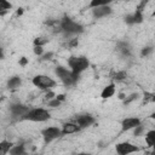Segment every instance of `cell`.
<instances>
[{
  "mask_svg": "<svg viewBox=\"0 0 155 155\" xmlns=\"http://www.w3.org/2000/svg\"><path fill=\"white\" fill-rule=\"evenodd\" d=\"M22 119L24 120H30V121H46L50 119V113L42 108H36V109H31L29 110Z\"/></svg>",
  "mask_w": 155,
  "mask_h": 155,
  "instance_id": "obj_3",
  "label": "cell"
},
{
  "mask_svg": "<svg viewBox=\"0 0 155 155\" xmlns=\"http://www.w3.org/2000/svg\"><path fill=\"white\" fill-rule=\"evenodd\" d=\"M10 155H24V145L19 144V145L12 147L10 150Z\"/></svg>",
  "mask_w": 155,
  "mask_h": 155,
  "instance_id": "obj_17",
  "label": "cell"
},
{
  "mask_svg": "<svg viewBox=\"0 0 155 155\" xmlns=\"http://www.w3.org/2000/svg\"><path fill=\"white\" fill-rule=\"evenodd\" d=\"M22 13H23V8H18V11H17V15H18V16H21Z\"/></svg>",
  "mask_w": 155,
  "mask_h": 155,
  "instance_id": "obj_35",
  "label": "cell"
},
{
  "mask_svg": "<svg viewBox=\"0 0 155 155\" xmlns=\"http://www.w3.org/2000/svg\"><path fill=\"white\" fill-rule=\"evenodd\" d=\"M41 134H42V137H44L45 143L47 144V143L52 142L53 139L61 137V136H62V131H61L58 127H47V128L42 130Z\"/></svg>",
  "mask_w": 155,
  "mask_h": 155,
  "instance_id": "obj_6",
  "label": "cell"
},
{
  "mask_svg": "<svg viewBox=\"0 0 155 155\" xmlns=\"http://www.w3.org/2000/svg\"><path fill=\"white\" fill-rule=\"evenodd\" d=\"M33 84L36 87L41 88V90H46V88H50V87L56 85V82L51 78H48L46 75H36V76H34L33 78Z\"/></svg>",
  "mask_w": 155,
  "mask_h": 155,
  "instance_id": "obj_5",
  "label": "cell"
},
{
  "mask_svg": "<svg viewBox=\"0 0 155 155\" xmlns=\"http://www.w3.org/2000/svg\"><path fill=\"white\" fill-rule=\"evenodd\" d=\"M149 101L154 102V101H155V94H149V93H145V94H144V103H145V102H149Z\"/></svg>",
  "mask_w": 155,
  "mask_h": 155,
  "instance_id": "obj_25",
  "label": "cell"
},
{
  "mask_svg": "<svg viewBox=\"0 0 155 155\" xmlns=\"http://www.w3.org/2000/svg\"><path fill=\"white\" fill-rule=\"evenodd\" d=\"M138 150H139L138 147H136V145H133L131 143H126V142L125 143H119L116 145V153L119 155H128V154L136 153Z\"/></svg>",
  "mask_w": 155,
  "mask_h": 155,
  "instance_id": "obj_7",
  "label": "cell"
},
{
  "mask_svg": "<svg viewBox=\"0 0 155 155\" xmlns=\"http://www.w3.org/2000/svg\"><path fill=\"white\" fill-rule=\"evenodd\" d=\"M108 4H109V1H107V0H93V1H91L90 7L97 8V7H101V6H105Z\"/></svg>",
  "mask_w": 155,
  "mask_h": 155,
  "instance_id": "obj_19",
  "label": "cell"
},
{
  "mask_svg": "<svg viewBox=\"0 0 155 155\" xmlns=\"http://www.w3.org/2000/svg\"><path fill=\"white\" fill-rule=\"evenodd\" d=\"M10 110H11V115H12L13 117H17V116H22V117H23V116L29 111L28 107L22 105V104H12V105L10 107Z\"/></svg>",
  "mask_w": 155,
  "mask_h": 155,
  "instance_id": "obj_9",
  "label": "cell"
},
{
  "mask_svg": "<svg viewBox=\"0 0 155 155\" xmlns=\"http://www.w3.org/2000/svg\"><path fill=\"white\" fill-rule=\"evenodd\" d=\"M42 52H44V50H42V47H41V46H35V47H34V53H35V54L41 56V54H42Z\"/></svg>",
  "mask_w": 155,
  "mask_h": 155,
  "instance_id": "obj_26",
  "label": "cell"
},
{
  "mask_svg": "<svg viewBox=\"0 0 155 155\" xmlns=\"http://www.w3.org/2000/svg\"><path fill=\"white\" fill-rule=\"evenodd\" d=\"M47 42H48V39H46V38H36L34 40V45L35 46H41V47H42V45H45Z\"/></svg>",
  "mask_w": 155,
  "mask_h": 155,
  "instance_id": "obj_21",
  "label": "cell"
},
{
  "mask_svg": "<svg viewBox=\"0 0 155 155\" xmlns=\"http://www.w3.org/2000/svg\"><path fill=\"white\" fill-rule=\"evenodd\" d=\"M59 104H61V102L58 101V99H54V101H48V105L50 107H59Z\"/></svg>",
  "mask_w": 155,
  "mask_h": 155,
  "instance_id": "obj_28",
  "label": "cell"
},
{
  "mask_svg": "<svg viewBox=\"0 0 155 155\" xmlns=\"http://www.w3.org/2000/svg\"><path fill=\"white\" fill-rule=\"evenodd\" d=\"M142 131H143V127H142V126L136 127V130H134V136H139V134L142 133Z\"/></svg>",
  "mask_w": 155,
  "mask_h": 155,
  "instance_id": "obj_30",
  "label": "cell"
},
{
  "mask_svg": "<svg viewBox=\"0 0 155 155\" xmlns=\"http://www.w3.org/2000/svg\"><path fill=\"white\" fill-rule=\"evenodd\" d=\"M150 117H151V119H154V120H155V111H154V113H153V114H151V115H150Z\"/></svg>",
  "mask_w": 155,
  "mask_h": 155,
  "instance_id": "obj_37",
  "label": "cell"
},
{
  "mask_svg": "<svg viewBox=\"0 0 155 155\" xmlns=\"http://www.w3.org/2000/svg\"><path fill=\"white\" fill-rule=\"evenodd\" d=\"M137 98H138V93H132V94H130L127 98L124 99V104H130L132 101H134V99H137Z\"/></svg>",
  "mask_w": 155,
  "mask_h": 155,
  "instance_id": "obj_23",
  "label": "cell"
},
{
  "mask_svg": "<svg viewBox=\"0 0 155 155\" xmlns=\"http://www.w3.org/2000/svg\"><path fill=\"white\" fill-rule=\"evenodd\" d=\"M11 8V4L10 2H7V1H5V0H1L0 1V10L4 12L5 10H10Z\"/></svg>",
  "mask_w": 155,
  "mask_h": 155,
  "instance_id": "obj_24",
  "label": "cell"
},
{
  "mask_svg": "<svg viewBox=\"0 0 155 155\" xmlns=\"http://www.w3.org/2000/svg\"><path fill=\"white\" fill-rule=\"evenodd\" d=\"M75 122H76V125L80 128H85V127L91 126L94 122V119H93V116H91L88 114H86V115H79V116L75 117Z\"/></svg>",
  "mask_w": 155,
  "mask_h": 155,
  "instance_id": "obj_8",
  "label": "cell"
},
{
  "mask_svg": "<svg viewBox=\"0 0 155 155\" xmlns=\"http://www.w3.org/2000/svg\"><path fill=\"white\" fill-rule=\"evenodd\" d=\"M138 126H140V120L137 117H127L122 121V131H128Z\"/></svg>",
  "mask_w": 155,
  "mask_h": 155,
  "instance_id": "obj_10",
  "label": "cell"
},
{
  "mask_svg": "<svg viewBox=\"0 0 155 155\" xmlns=\"http://www.w3.org/2000/svg\"><path fill=\"white\" fill-rule=\"evenodd\" d=\"M119 98H120V99H125V94H124V93H120V94H119Z\"/></svg>",
  "mask_w": 155,
  "mask_h": 155,
  "instance_id": "obj_36",
  "label": "cell"
},
{
  "mask_svg": "<svg viewBox=\"0 0 155 155\" xmlns=\"http://www.w3.org/2000/svg\"><path fill=\"white\" fill-rule=\"evenodd\" d=\"M64 97H65L64 94H58V96L56 97V99H58L59 102H62V101H64Z\"/></svg>",
  "mask_w": 155,
  "mask_h": 155,
  "instance_id": "obj_34",
  "label": "cell"
},
{
  "mask_svg": "<svg viewBox=\"0 0 155 155\" xmlns=\"http://www.w3.org/2000/svg\"><path fill=\"white\" fill-rule=\"evenodd\" d=\"M125 21L128 23V24H133V23H140L143 21V15H142V10H136V12L133 15H130V16H126Z\"/></svg>",
  "mask_w": 155,
  "mask_h": 155,
  "instance_id": "obj_11",
  "label": "cell"
},
{
  "mask_svg": "<svg viewBox=\"0 0 155 155\" xmlns=\"http://www.w3.org/2000/svg\"><path fill=\"white\" fill-rule=\"evenodd\" d=\"M56 74L65 86L74 85L78 81V78H79V75H75L73 71H69L64 67H57L56 68Z\"/></svg>",
  "mask_w": 155,
  "mask_h": 155,
  "instance_id": "obj_1",
  "label": "cell"
},
{
  "mask_svg": "<svg viewBox=\"0 0 155 155\" xmlns=\"http://www.w3.org/2000/svg\"><path fill=\"white\" fill-rule=\"evenodd\" d=\"M119 50H120L124 54H126V56L130 54V46H128L126 42H121V44H119Z\"/></svg>",
  "mask_w": 155,
  "mask_h": 155,
  "instance_id": "obj_20",
  "label": "cell"
},
{
  "mask_svg": "<svg viewBox=\"0 0 155 155\" xmlns=\"http://www.w3.org/2000/svg\"><path fill=\"white\" fill-rule=\"evenodd\" d=\"M79 131H80V127H79L76 124H71V122H68V124H64V125H63L62 134H71V133L79 132Z\"/></svg>",
  "mask_w": 155,
  "mask_h": 155,
  "instance_id": "obj_13",
  "label": "cell"
},
{
  "mask_svg": "<svg viewBox=\"0 0 155 155\" xmlns=\"http://www.w3.org/2000/svg\"><path fill=\"white\" fill-rule=\"evenodd\" d=\"M52 56H53V53H52V52H50V53H47V54H45V56L42 57V59H50V58H51Z\"/></svg>",
  "mask_w": 155,
  "mask_h": 155,
  "instance_id": "obj_33",
  "label": "cell"
},
{
  "mask_svg": "<svg viewBox=\"0 0 155 155\" xmlns=\"http://www.w3.org/2000/svg\"><path fill=\"white\" fill-rule=\"evenodd\" d=\"M126 76H127V74H126L125 71H117V73H115V74L113 75V78H114L116 81H121V80L126 79Z\"/></svg>",
  "mask_w": 155,
  "mask_h": 155,
  "instance_id": "obj_22",
  "label": "cell"
},
{
  "mask_svg": "<svg viewBox=\"0 0 155 155\" xmlns=\"http://www.w3.org/2000/svg\"><path fill=\"white\" fill-rule=\"evenodd\" d=\"M114 92H115V85L114 84H110V85H108L107 87H104V90L102 91V98H109V97H111L113 94H114Z\"/></svg>",
  "mask_w": 155,
  "mask_h": 155,
  "instance_id": "obj_14",
  "label": "cell"
},
{
  "mask_svg": "<svg viewBox=\"0 0 155 155\" xmlns=\"http://www.w3.org/2000/svg\"><path fill=\"white\" fill-rule=\"evenodd\" d=\"M111 12V8L109 6H101V7H97L93 10V17L96 18H101V17H104L107 15H109Z\"/></svg>",
  "mask_w": 155,
  "mask_h": 155,
  "instance_id": "obj_12",
  "label": "cell"
},
{
  "mask_svg": "<svg viewBox=\"0 0 155 155\" xmlns=\"http://www.w3.org/2000/svg\"><path fill=\"white\" fill-rule=\"evenodd\" d=\"M151 51H153V47H145V48L142 50V56H143V57H144V56H148Z\"/></svg>",
  "mask_w": 155,
  "mask_h": 155,
  "instance_id": "obj_27",
  "label": "cell"
},
{
  "mask_svg": "<svg viewBox=\"0 0 155 155\" xmlns=\"http://www.w3.org/2000/svg\"><path fill=\"white\" fill-rule=\"evenodd\" d=\"M12 147H13L12 143H10L7 140H2L0 143V155H6V153L10 151Z\"/></svg>",
  "mask_w": 155,
  "mask_h": 155,
  "instance_id": "obj_15",
  "label": "cell"
},
{
  "mask_svg": "<svg viewBox=\"0 0 155 155\" xmlns=\"http://www.w3.org/2000/svg\"><path fill=\"white\" fill-rule=\"evenodd\" d=\"M78 44H79L78 39H73V40L69 42V47H75V46H78Z\"/></svg>",
  "mask_w": 155,
  "mask_h": 155,
  "instance_id": "obj_29",
  "label": "cell"
},
{
  "mask_svg": "<svg viewBox=\"0 0 155 155\" xmlns=\"http://www.w3.org/2000/svg\"><path fill=\"white\" fill-rule=\"evenodd\" d=\"M68 64L71 68V71L75 75H79L88 67V59L86 57H70L68 59Z\"/></svg>",
  "mask_w": 155,
  "mask_h": 155,
  "instance_id": "obj_2",
  "label": "cell"
},
{
  "mask_svg": "<svg viewBox=\"0 0 155 155\" xmlns=\"http://www.w3.org/2000/svg\"><path fill=\"white\" fill-rule=\"evenodd\" d=\"M19 85H21V79H19L18 76L11 78V79L8 80V82H7V86H8L10 88H16V87H18Z\"/></svg>",
  "mask_w": 155,
  "mask_h": 155,
  "instance_id": "obj_18",
  "label": "cell"
},
{
  "mask_svg": "<svg viewBox=\"0 0 155 155\" xmlns=\"http://www.w3.org/2000/svg\"><path fill=\"white\" fill-rule=\"evenodd\" d=\"M27 63H28V59H27L25 57H22V58L19 59V64H21L22 67H24V65H27Z\"/></svg>",
  "mask_w": 155,
  "mask_h": 155,
  "instance_id": "obj_31",
  "label": "cell"
},
{
  "mask_svg": "<svg viewBox=\"0 0 155 155\" xmlns=\"http://www.w3.org/2000/svg\"><path fill=\"white\" fill-rule=\"evenodd\" d=\"M145 142L149 147H153L155 149V131H149L145 136Z\"/></svg>",
  "mask_w": 155,
  "mask_h": 155,
  "instance_id": "obj_16",
  "label": "cell"
},
{
  "mask_svg": "<svg viewBox=\"0 0 155 155\" xmlns=\"http://www.w3.org/2000/svg\"><path fill=\"white\" fill-rule=\"evenodd\" d=\"M53 97H54V93L52 91H50L48 93H46V99H52Z\"/></svg>",
  "mask_w": 155,
  "mask_h": 155,
  "instance_id": "obj_32",
  "label": "cell"
},
{
  "mask_svg": "<svg viewBox=\"0 0 155 155\" xmlns=\"http://www.w3.org/2000/svg\"><path fill=\"white\" fill-rule=\"evenodd\" d=\"M61 28H62V30H64V31L68 33V34H78V33H81V31L84 30L82 25L78 24L76 22L71 21V19L68 18V17H65V18L61 22Z\"/></svg>",
  "mask_w": 155,
  "mask_h": 155,
  "instance_id": "obj_4",
  "label": "cell"
}]
</instances>
